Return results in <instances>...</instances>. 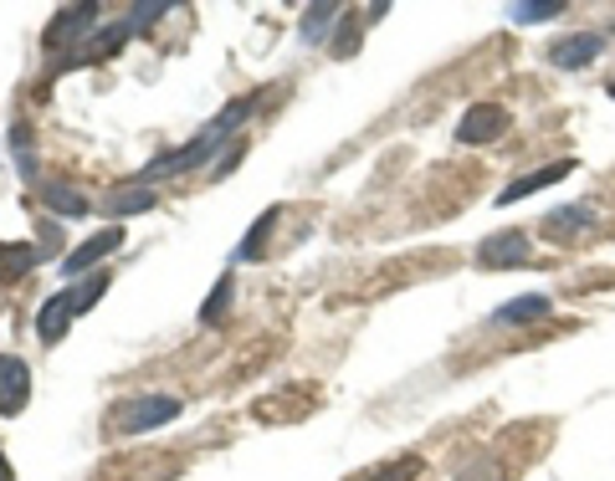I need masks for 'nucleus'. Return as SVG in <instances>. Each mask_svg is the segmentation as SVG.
<instances>
[{"instance_id":"obj_1","label":"nucleus","mask_w":615,"mask_h":481,"mask_svg":"<svg viewBox=\"0 0 615 481\" xmlns=\"http://www.w3.org/2000/svg\"><path fill=\"white\" fill-rule=\"evenodd\" d=\"M256 103H262V98H237V103L226 108V113H216V119H210L206 128H200V134L190 138V144H185V149L160 154V159H154V165L144 169V175H139V184H144V180H160V175H180V169H200V165L210 159V154H221V149H226V138L237 134L241 123L252 119Z\"/></svg>"},{"instance_id":"obj_2","label":"nucleus","mask_w":615,"mask_h":481,"mask_svg":"<svg viewBox=\"0 0 615 481\" xmlns=\"http://www.w3.org/2000/svg\"><path fill=\"white\" fill-rule=\"evenodd\" d=\"M108 292V271H98V277H88L83 287H67V292H52V298L42 302V313H36V338L42 344H57L62 333L73 328L77 313H88L92 302Z\"/></svg>"},{"instance_id":"obj_3","label":"nucleus","mask_w":615,"mask_h":481,"mask_svg":"<svg viewBox=\"0 0 615 481\" xmlns=\"http://www.w3.org/2000/svg\"><path fill=\"white\" fill-rule=\"evenodd\" d=\"M180 415V400L175 394H134L113 410V430L119 436H144V430H160Z\"/></svg>"},{"instance_id":"obj_4","label":"nucleus","mask_w":615,"mask_h":481,"mask_svg":"<svg viewBox=\"0 0 615 481\" xmlns=\"http://www.w3.org/2000/svg\"><path fill=\"white\" fill-rule=\"evenodd\" d=\"M503 134H508V108L503 103H472L466 108V119L457 123V144H472V149L497 144Z\"/></svg>"},{"instance_id":"obj_5","label":"nucleus","mask_w":615,"mask_h":481,"mask_svg":"<svg viewBox=\"0 0 615 481\" xmlns=\"http://www.w3.org/2000/svg\"><path fill=\"white\" fill-rule=\"evenodd\" d=\"M98 5H92V0H83V5H67V11H57V21H52V26H46V52H57V46H67V57H73V42H83V36H88L92 26H98Z\"/></svg>"},{"instance_id":"obj_6","label":"nucleus","mask_w":615,"mask_h":481,"mask_svg":"<svg viewBox=\"0 0 615 481\" xmlns=\"http://www.w3.org/2000/svg\"><path fill=\"white\" fill-rule=\"evenodd\" d=\"M601 52H605V31H570V36H559V42L549 46V61L564 67V72H580V67H590Z\"/></svg>"},{"instance_id":"obj_7","label":"nucleus","mask_w":615,"mask_h":481,"mask_svg":"<svg viewBox=\"0 0 615 481\" xmlns=\"http://www.w3.org/2000/svg\"><path fill=\"white\" fill-rule=\"evenodd\" d=\"M528 261V236L524 231H497L477 246V267L482 271H503V267H524Z\"/></svg>"},{"instance_id":"obj_8","label":"nucleus","mask_w":615,"mask_h":481,"mask_svg":"<svg viewBox=\"0 0 615 481\" xmlns=\"http://www.w3.org/2000/svg\"><path fill=\"white\" fill-rule=\"evenodd\" d=\"M119 246H123V226H108V231H98V236L83 240L77 251L62 256V271H67V277H83V271H92L98 261H103V256L119 251Z\"/></svg>"},{"instance_id":"obj_9","label":"nucleus","mask_w":615,"mask_h":481,"mask_svg":"<svg viewBox=\"0 0 615 481\" xmlns=\"http://www.w3.org/2000/svg\"><path fill=\"white\" fill-rule=\"evenodd\" d=\"M31 400V369L11 354H0V415H21Z\"/></svg>"},{"instance_id":"obj_10","label":"nucleus","mask_w":615,"mask_h":481,"mask_svg":"<svg viewBox=\"0 0 615 481\" xmlns=\"http://www.w3.org/2000/svg\"><path fill=\"white\" fill-rule=\"evenodd\" d=\"M570 175H574V159H554V165H543V169H534V175H524V180H513L508 190H497V205H513V200L539 195L543 184H559V180H570Z\"/></svg>"},{"instance_id":"obj_11","label":"nucleus","mask_w":615,"mask_h":481,"mask_svg":"<svg viewBox=\"0 0 615 481\" xmlns=\"http://www.w3.org/2000/svg\"><path fill=\"white\" fill-rule=\"evenodd\" d=\"M549 313H554V302L543 298V292H528V298L503 302L493 313V323L497 328H518V323H539V317H549Z\"/></svg>"},{"instance_id":"obj_12","label":"nucleus","mask_w":615,"mask_h":481,"mask_svg":"<svg viewBox=\"0 0 615 481\" xmlns=\"http://www.w3.org/2000/svg\"><path fill=\"white\" fill-rule=\"evenodd\" d=\"M585 226H595V211H590V205H559V211L543 221L549 236H580Z\"/></svg>"},{"instance_id":"obj_13","label":"nucleus","mask_w":615,"mask_h":481,"mask_svg":"<svg viewBox=\"0 0 615 481\" xmlns=\"http://www.w3.org/2000/svg\"><path fill=\"white\" fill-rule=\"evenodd\" d=\"M277 221H283V205H272V211L256 215V226L246 231V240L237 246V261H252V256H262V240L272 236V226H277Z\"/></svg>"},{"instance_id":"obj_14","label":"nucleus","mask_w":615,"mask_h":481,"mask_svg":"<svg viewBox=\"0 0 615 481\" xmlns=\"http://www.w3.org/2000/svg\"><path fill=\"white\" fill-rule=\"evenodd\" d=\"M554 15H564V0H518V5H508V21H518V26H539Z\"/></svg>"},{"instance_id":"obj_15","label":"nucleus","mask_w":615,"mask_h":481,"mask_svg":"<svg viewBox=\"0 0 615 481\" xmlns=\"http://www.w3.org/2000/svg\"><path fill=\"white\" fill-rule=\"evenodd\" d=\"M150 205H154V190H144L139 180H129V190H119V195H108L113 215H134V211H150Z\"/></svg>"},{"instance_id":"obj_16","label":"nucleus","mask_w":615,"mask_h":481,"mask_svg":"<svg viewBox=\"0 0 615 481\" xmlns=\"http://www.w3.org/2000/svg\"><path fill=\"white\" fill-rule=\"evenodd\" d=\"M36 261H46V246H0V271H6V277L31 271Z\"/></svg>"},{"instance_id":"obj_17","label":"nucleus","mask_w":615,"mask_h":481,"mask_svg":"<svg viewBox=\"0 0 615 481\" xmlns=\"http://www.w3.org/2000/svg\"><path fill=\"white\" fill-rule=\"evenodd\" d=\"M333 15H344L333 0H323V5H308V15H303V42H323L333 26Z\"/></svg>"},{"instance_id":"obj_18","label":"nucleus","mask_w":615,"mask_h":481,"mask_svg":"<svg viewBox=\"0 0 615 481\" xmlns=\"http://www.w3.org/2000/svg\"><path fill=\"white\" fill-rule=\"evenodd\" d=\"M46 205L57 215H83L88 211V195H77V190H67V184H46Z\"/></svg>"},{"instance_id":"obj_19","label":"nucleus","mask_w":615,"mask_h":481,"mask_svg":"<svg viewBox=\"0 0 615 481\" xmlns=\"http://www.w3.org/2000/svg\"><path fill=\"white\" fill-rule=\"evenodd\" d=\"M226 302H231V271H226L221 282H216V292H210V298H206V307H200V323H206V328H210V323H221Z\"/></svg>"},{"instance_id":"obj_20","label":"nucleus","mask_w":615,"mask_h":481,"mask_svg":"<svg viewBox=\"0 0 615 481\" xmlns=\"http://www.w3.org/2000/svg\"><path fill=\"white\" fill-rule=\"evenodd\" d=\"M416 477H420V456H400V461L380 467L375 477H364V481H416Z\"/></svg>"},{"instance_id":"obj_21","label":"nucleus","mask_w":615,"mask_h":481,"mask_svg":"<svg viewBox=\"0 0 615 481\" xmlns=\"http://www.w3.org/2000/svg\"><path fill=\"white\" fill-rule=\"evenodd\" d=\"M169 11H175L169 0H154V5H134V11H129V31L154 26V21H160V15H169Z\"/></svg>"},{"instance_id":"obj_22","label":"nucleus","mask_w":615,"mask_h":481,"mask_svg":"<svg viewBox=\"0 0 615 481\" xmlns=\"http://www.w3.org/2000/svg\"><path fill=\"white\" fill-rule=\"evenodd\" d=\"M451 481H513V471H503V467H466V471H457Z\"/></svg>"},{"instance_id":"obj_23","label":"nucleus","mask_w":615,"mask_h":481,"mask_svg":"<svg viewBox=\"0 0 615 481\" xmlns=\"http://www.w3.org/2000/svg\"><path fill=\"white\" fill-rule=\"evenodd\" d=\"M0 481H11V461H6V451H0Z\"/></svg>"},{"instance_id":"obj_24","label":"nucleus","mask_w":615,"mask_h":481,"mask_svg":"<svg viewBox=\"0 0 615 481\" xmlns=\"http://www.w3.org/2000/svg\"><path fill=\"white\" fill-rule=\"evenodd\" d=\"M605 92H611V98H615V77H611V82H605Z\"/></svg>"}]
</instances>
